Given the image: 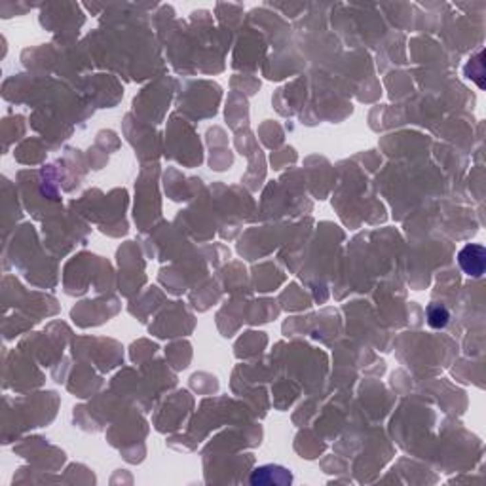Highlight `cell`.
I'll use <instances>...</instances> for the list:
<instances>
[{
	"instance_id": "1",
	"label": "cell",
	"mask_w": 486,
	"mask_h": 486,
	"mask_svg": "<svg viewBox=\"0 0 486 486\" xmlns=\"http://www.w3.org/2000/svg\"><path fill=\"white\" fill-rule=\"evenodd\" d=\"M458 262L462 270L471 277H481L485 274V266H486V251L483 245H477V243H471V245H465L460 255H458Z\"/></svg>"
},
{
	"instance_id": "2",
	"label": "cell",
	"mask_w": 486,
	"mask_h": 486,
	"mask_svg": "<svg viewBox=\"0 0 486 486\" xmlns=\"http://www.w3.org/2000/svg\"><path fill=\"white\" fill-rule=\"evenodd\" d=\"M448 319H450V314H448V310H446L445 306H441V304H431L430 308H428V323H430V327H433V329H443V327L448 323Z\"/></svg>"
}]
</instances>
